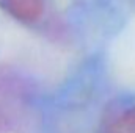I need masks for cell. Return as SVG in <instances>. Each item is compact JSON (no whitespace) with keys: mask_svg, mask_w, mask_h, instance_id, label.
<instances>
[{"mask_svg":"<svg viewBox=\"0 0 135 133\" xmlns=\"http://www.w3.org/2000/svg\"><path fill=\"white\" fill-rule=\"evenodd\" d=\"M0 3L16 21L25 24L38 21L46 6V0H0Z\"/></svg>","mask_w":135,"mask_h":133,"instance_id":"1","label":"cell"},{"mask_svg":"<svg viewBox=\"0 0 135 133\" xmlns=\"http://www.w3.org/2000/svg\"><path fill=\"white\" fill-rule=\"evenodd\" d=\"M105 133H135V106L121 113L108 125Z\"/></svg>","mask_w":135,"mask_h":133,"instance_id":"2","label":"cell"}]
</instances>
